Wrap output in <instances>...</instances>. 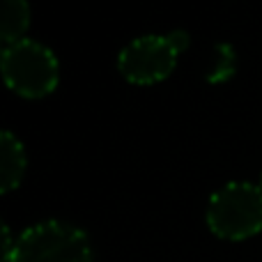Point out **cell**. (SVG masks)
<instances>
[{
	"label": "cell",
	"instance_id": "1",
	"mask_svg": "<svg viewBox=\"0 0 262 262\" xmlns=\"http://www.w3.org/2000/svg\"><path fill=\"white\" fill-rule=\"evenodd\" d=\"M207 226L216 237L242 242L262 232V189L253 182H228L207 203Z\"/></svg>",
	"mask_w": 262,
	"mask_h": 262
},
{
	"label": "cell",
	"instance_id": "2",
	"mask_svg": "<svg viewBox=\"0 0 262 262\" xmlns=\"http://www.w3.org/2000/svg\"><path fill=\"white\" fill-rule=\"evenodd\" d=\"M3 76L9 90L26 99H41L58 88L60 64L49 46L23 39L3 51Z\"/></svg>",
	"mask_w": 262,
	"mask_h": 262
},
{
	"label": "cell",
	"instance_id": "3",
	"mask_svg": "<svg viewBox=\"0 0 262 262\" xmlns=\"http://www.w3.org/2000/svg\"><path fill=\"white\" fill-rule=\"evenodd\" d=\"M7 262H92V246L72 223L41 221L21 232Z\"/></svg>",
	"mask_w": 262,
	"mask_h": 262
},
{
	"label": "cell",
	"instance_id": "4",
	"mask_svg": "<svg viewBox=\"0 0 262 262\" xmlns=\"http://www.w3.org/2000/svg\"><path fill=\"white\" fill-rule=\"evenodd\" d=\"M189 46L186 32L145 35L127 44L118 55V69L129 83L152 85L172 74L177 55Z\"/></svg>",
	"mask_w": 262,
	"mask_h": 262
},
{
	"label": "cell",
	"instance_id": "5",
	"mask_svg": "<svg viewBox=\"0 0 262 262\" xmlns=\"http://www.w3.org/2000/svg\"><path fill=\"white\" fill-rule=\"evenodd\" d=\"M26 166L28 159L23 143L12 131H3L0 134V191L3 193H9L21 184Z\"/></svg>",
	"mask_w": 262,
	"mask_h": 262
},
{
	"label": "cell",
	"instance_id": "6",
	"mask_svg": "<svg viewBox=\"0 0 262 262\" xmlns=\"http://www.w3.org/2000/svg\"><path fill=\"white\" fill-rule=\"evenodd\" d=\"M30 26V5L26 0H5L0 5V39L5 46L23 41Z\"/></svg>",
	"mask_w": 262,
	"mask_h": 262
},
{
	"label": "cell",
	"instance_id": "7",
	"mask_svg": "<svg viewBox=\"0 0 262 262\" xmlns=\"http://www.w3.org/2000/svg\"><path fill=\"white\" fill-rule=\"evenodd\" d=\"M14 246H16V242L12 239V230H9V226L5 223L3 226V262H7L9 258H12Z\"/></svg>",
	"mask_w": 262,
	"mask_h": 262
},
{
	"label": "cell",
	"instance_id": "8",
	"mask_svg": "<svg viewBox=\"0 0 262 262\" xmlns=\"http://www.w3.org/2000/svg\"><path fill=\"white\" fill-rule=\"evenodd\" d=\"M260 189H262V177H260Z\"/></svg>",
	"mask_w": 262,
	"mask_h": 262
}]
</instances>
